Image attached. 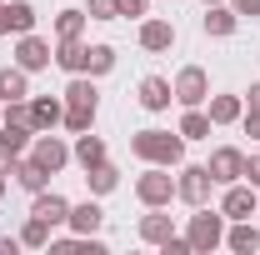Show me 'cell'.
I'll list each match as a JSON object with an SVG mask.
<instances>
[{
    "instance_id": "6da1fadb",
    "label": "cell",
    "mask_w": 260,
    "mask_h": 255,
    "mask_svg": "<svg viewBox=\"0 0 260 255\" xmlns=\"http://www.w3.org/2000/svg\"><path fill=\"white\" fill-rule=\"evenodd\" d=\"M130 150L140 160H150V165H165V170H170V165L185 160V135H180V130H175V135H170V130H140V135H130Z\"/></svg>"
},
{
    "instance_id": "7a4b0ae2",
    "label": "cell",
    "mask_w": 260,
    "mask_h": 255,
    "mask_svg": "<svg viewBox=\"0 0 260 255\" xmlns=\"http://www.w3.org/2000/svg\"><path fill=\"white\" fill-rule=\"evenodd\" d=\"M95 110H100V90L90 85V80L75 75V80L65 85V130H75V135L90 130L95 125Z\"/></svg>"
},
{
    "instance_id": "3957f363",
    "label": "cell",
    "mask_w": 260,
    "mask_h": 255,
    "mask_svg": "<svg viewBox=\"0 0 260 255\" xmlns=\"http://www.w3.org/2000/svg\"><path fill=\"white\" fill-rule=\"evenodd\" d=\"M185 240H190V255H210L215 245H225V215L200 205V215H190V230H185Z\"/></svg>"
},
{
    "instance_id": "277c9868",
    "label": "cell",
    "mask_w": 260,
    "mask_h": 255,
    "mask_svg": "<svg viewBox=\"0 0 260 255\" xmlns=\"http://www.w3.org/2000/svg\"><path fill=\"white\" fill-rule=\"evenodd\" d=\"M210 185H215V175H210V165H185L180 170V180H175V195L185 200V205H205L210 200Z\"/></svg>"
},
{
    "instance_id": "5b68a950",
    "label": "cell",
    "mask_w": 260,
    "mask_h": 255,
    "mask_svg": "<svg viewBox=\"0 0 260 255\" xmlns=\"http://www.w3.org/2000/svg\"><path fill=\"white\" fill-rule=\"evenodd\" d=\"M170 90H175L180 105H200V100H210V75H205L200 65H185V70L175 75V85H170Z\"/></svg>"
},
{
    "instance_id": "8992f818",
    "label": "cell",
    "mask_w": 260,
    "mask_h": 255,
    "mask_svg": "<svg viewBox=\"0 0 260 255\" xmlns=\"http://www.w3.org/2000/svg\"><path fill=\"white\" fill-rule=\"evenodd\" d=\"M210 175H215V185H235V180L245 175V155H240L235 145H220V150L210 155Z\"/></svg>"
},
{
    "instance_id": "52a82bcc",
    "label": "cell",
    "mask_w": 260,
    "mask_h": 255,
    "mask_svg": "<svg viewBox=\"0 0 260 255\" xmlns=\"http://www.w3.org/2000/svg\"><path fill=\"white\" fill-rule=\"evenodd\" d=\"M135 195H140L145 205H170V200H175V180H170L165 170H150V175L135 180Z\"/></svg>"
},
{
    "instance_id": "ba28073f",
    "label": "cell",
    "mask_w": 260,
    "mask_h": 255,
    "mask_svg": "<svg viewBox=\"0 0 260 255\" xmlns=\"http://www.w3.org/2000/svg\"><path fill=\"white\" fill-rule=\"evenodd\" d=\"M255 185H230L225 190V200H220V215H225V220H250V215H255Z\"/></svg>"
},
{
    "instance_id": "9c48e42d",
    "label": "cell",
    "mask_w": 260,
    "mask_h": 255,
    "mask_svg": "<svg viewBox=\"0 0 260 255\" xmlns=\"http://www.w3.org/2000/svg\"><path fill=\"white\" fill-rule=\"evenodd\" d=\"M30 215H35V220H45V225H65V220H70V200L55 195V190H35Z\"/></svg>"
},
{
    "instance_id": "30bf717a",
    "label": "cell",
    "mask_w": 260,
    "mask_h": 255,
    "mask_svg": "<svg viewBox=\"0 0 260 255\" xmlns=\"http://www.w3.org/2000/svg\"><path fill=\"white\" fill-rule=\"evenodd\" d=\"M15 65H20L25 75H30V70H45V65H50V45L35 40V35L25 30V35H20V45H15Z\"/></svg>"
},
{
    "instance_id": "8fae6325",
    "label": "cell",
    "mask_w": 260,
    "mask_h": 255,
    "mask_svg": "<svg viewBox=\"0 0 260 255\" xmlns=\"http://www.w3.org/2000/svg\"><path fill=\"white\" fill-rule=\"evenodd\" d=\"M35 25V10L25 5V0H0V35H25Z\"/></svg>"
},
{
    "instance_id": "7c38bea8",
    "label": "cell",
    "mask_w": 260,
    "mask_h": 255,
    "mask_svg": "<svg viewBox=\"0 0 260 255\" xmlns=\"http://www.w3.org/2000/svg\"><path fill=\"white\" fill-rule=\"evenodd\" d=\"M30 160H35V165H45V170L55 175V170H60L65 160H70V150H65V145L55 140V135H40V140L30 145Z\"/></svg>"
},
{
    "instance_id": "4fadbf2b",
    "label": "cell",
    "mask_w": 260,
    "mask_h": 255,
    "mask_svg": "<svg viewBox=\"0 0 260 255\" xmlns=\"http://www.w3.org/2000/svg\"><path fill=\"white\" fill-rule=\"evenodd\" d=\"M170 235H175L170 215H160V205H150V215H140V240L145 245H165Z\"/></svg>"
},
{
    "instance_id": "5bb4252c",
    "label": "cell",
    "mask_w": 260,
    "mask_h": 255,
    "mask_svg": "<svg viewBox=\"0 0 260 255\" xmlns=\"http://www.w3.org/2000/svg\"><path fill=\"white\" fill-rule=\"evenodd\" d=\"M30 120H35V130H55L65 120V105L55 95H35L30 100Z\"/></svg>"
},
{
    "instance_id": "9a60e30c",
    "label": "cell",
    "mask_w": 260,
    "mask_h": 255,
    "mask_svg": "<svg viewBox=\"0 0 260 255\" xmlns=\"http://www.w3.org/2000/svg\"><path fill=\"white\" fill-rule=\"evenodd\" d=\"M100 220H105V210H100L95 200H85V205H70V230H75V235H95L100 230Z\"/></svg>"
},
{
    "instance_id": "2e32d148",
    "label": "cell",
    "mask_w": 260,
    "mask_h": 255,
    "mask_svg": "<svg viewBox=\"0 0 260 255\" xmlns=\"http://www.w3.org/2000/svg\"><path fill=\"white\" fill-rule=\"evenodd\" d=\"M170 100H175L170 80H160V75H145V80H140V105H145V110H165Z\"/></svg>"
},
{
    "instance_id": "e0dca14e",
    "label": "cell",
    "mask_w": 260,
    "mask_h": 255,
    "mask_svg": "<svg viewBox=\"0 0 260 255\" xmlns=\"http://www.w3.org/2000/svg\"><path fill=\"white\" fill-rule=\"evenodd\" d=\"M225 245H230L235 255H255V250H260V230H255L250 220H235V225L225 230Z\"/></svg>"
},
{
    "instance_id": "ac0fdd59",
    "label": "cell",
    "mask_w": 260,
    "mask_h": 255,
    "mask_svg": "<svg viewBox=\"0 0 260 255\" xmlns=\"http://www.w3.org/2000/svg\"><path fill=\"white\" fill-rule=\"evenodd\" d=\"M140 45H145V50H170V45H175V25H170V20H145V25H140Z\"/></svg>"
},
{
    "instance_id": "d6986e66",
    "label": "cell",
    "mask_w": 260,
    "mask_h": 255,
    "mask_svg": "<svg viewBox=\"0 0 260 255\" xmlns=\"http://www.w3.org/2000/svg\"><path fill=\"white\" fill-rule=\"evenodd\" d=\"M10 175H15V180H20L30 195L45 190V180H50V170H45V165H35V160H15V170H10Z\"/></svg>"
},
{
    "instance_id": "ffe728a7",
    "label": "cell",
    "mask_w": 260,
    "mask_h": 255,
    "mask_svg": "<svg viewBox=\"0 0 260 255\" xmlns=\"http://www.w3.org/2000/svg\"><path fill=\"white\" fill-rule=\"evenodd\" d=\"M85 180H90V190H95V195H110L115 185H120V170H115L110 160H100V165H90V170H85Z\"/></svg>"
},
{
    "instance_id": "44dd1931",
    "label": "cell",
    "mask_w": 260,
    "mask_h": 255,
    "mask_svg": "<svg viewBox=\"0 0 260 255\" xmlns=\"http://www.w3.org/2000/svg\"><path fill=\"white\" fill-rule=\"evenodd\" d=\"M240 115H245L240 95H215L210 100V125H230V120H240Z\"/></svg>"
},
{
    "instance_id": "7402d4cb",
    "label": "cell",
    "mask_w": 260,
    "mask_h": 255,
    "mask_svg": "<svg viewBox=\"0 0 260 255\" xmlns=\"http://www.w3.org/2000/svg\"><path fill=\"white\" fill-rule=\"evenodd\" d=\"M75 160L90 170V165H100L105 160V140L100 135H90V130H80V140H75Z\"/></svg>"
},
{
    "instance_id": "603a6c76",
    "label": "cell",
    "mask_w": 260,
    "mask_h": 255,
    "mask_svg": "<svg viewBox=\"0 0 260 255\" xmlns=\"http://www.w3.org/2000/svg\"><path fill=\"white\" fill-rule=\"evenodd\" d=\"M30 95V85H25V70L15 65V70H0V100L10 105V100H25Z\"/></svg>"
},
{
    "instance_id": "cb8c5ba5",
    "label": "cell",
    "mask_w": 260,
    "mask_h": 255,
    "mask_svg": "<svg viewBox=\"0 0 260 255\" xmlns=\"http://www.w3.org/2000/svg\"><path fill=\"white\" fill-rule=\"evenodd\" d=\"M235 20H240V15H235L230 5H210V10H205V30H210V35H230Z\"/></svg>"
},
{
    "instance_id": "d4e9b609",
    "label": "cell",
    "mask_w": 260,
    "mask_h": 255,
    "mask_svg": "<svg viewBox=\"0 0 260 255\" xmlns=\"http://www.w3.org/2000/svg\"><path fill=\"white\" fill-rule=\"evenodd\" d=\"M55 60H60V70H70V75H80V70H85V45H80V40H60Z\"/></svg>"
},
{
    "instance_id": "484cf974",
    "label": "cell",
    "mask_w": 260,
    "mask_h": 255,
    "mask_svg": "<svg viewBox=\"0 0 260 255\" xmlns=\"http://www.w3.org/2000/svg\"><path fill=\"white\" fill-rule=\"evenodd\" d=\"M180 135H185V140H205V135H210V115H205V110H195V105H185Z\"/></svg>"
},
{
    "instance_id": "4316f807",
    "label": "cell",
    "mask_w": 260,
    "mask_h": 255,
    "mask_svg": "<svg viewBox=\"0 0 260 255\" xmlns=\"http://www.w3.org/2000/svg\"><path fill=\"white\" fill-rule=\"evenodd\" d=\"M80 30H85V10H60L55 35H60V40H80Z\"/></svg>"
},
{
    "instance_id": "83f0119b",
    "label": "cell",
    "mask_w": 260,
    "mask_h": 255,
    "mask_svg": "<svg viewBox=\"0 0 260 255\" xmlns=\"http://www.w3.org/2000/svg\"><path fill=\"white\" fill-rule=\"evenodd\" d=\"M0 140H5V145H10L15 155H20V150L30 145V125H15V120H0Z\"/></svg>"
},
{
    "instance_id": "f1b7e54d",
    "label": "cell",
    "mask_w": 260,
    "mask_h": 255,
    "mask_svg": "<svg viewBox=\"0 0 260 255\" xmlns=\"http://www.w3.org/2000/svg\"><path fill=\"white\" fill-rule=\"evenodd\" d=\"M110 65H115V50H110V45H90V50H85V70H90V75H105Z\"/></svg>"
},
{
    "instance_id": "f546056e",
    "label": "cell",
    "mask_w": 260,
    "mask_h": 255,
    "mask_svg": "<svg viewBox=\"0 0 260 255\" xmlns=\"http://www.w3.org/2000/svg\"><path fill=\"white\" fill-rule=\"evenodd\" d=\"M20 245H35V250H40V245H50V225L45 220H25V230H20Z\"/></svg>"
},
{
    "instance_id": "4dcf8cb0",
    "label": "cell",
    "mask_w": 260,
    "mask_h": 255,
    "mask_svg": "<svg viewBox=\"0 0 260 255\" xmlns=\"http://www.w3.org/2000/svg\"><path fill=\"white\" fill-rule=\"evenodd\" d=\"M115 15H120L115 0H90V20H115Z\"/></svg>"
},
{
    "instance_id": "1f68e13d",
    "label": "cell",
    "mask_w": 260,
    "mask_h": 255,
    "mask_svg": "<svg viewBox=\"0 0 260 255\" xmlns=\"http://www.w3.org/2000/svg\"><path fill=\"white\" fill-rule=\"evenodd\" d=\"M235 15H260V0H230Z\"/></svg>"
},
{
    "instance_id": "d6a6232c",
    "label": "cell",
    "mask_w": 260,
    "mask_h": 255,
    "mask_svg": "<svg viewBox=\"0 0 260 255\" xmlns=\"http://www.w3.org/2000/svg\"><path fill=\"white\" fill-rule=\"evenodd\" d=\"M15 160H20V155H15V150H10V145H5V140H0V170H5V175H10V170H15Z\"/></svg>"
},
{
    "instance_id": "836d02e7",
    "label": "cell",
    "mask_w": 260,
    "mask_h": 255,
    "mask_svg": "<svg viewBox=\"0 0 260 255\" xmlns=\"http://www.w3.org/2000/svg\"><path fill=\"white\" fill-rule=\"evenodd\" d=\"M120 5V15H145V0H115Z\"/></svg>"
},
{
    "instance_id": "e575fe53",
    "label": "cell",
    "mask_w": 260,
    "mask_h": 255,
    "mask_svg": "<svg viewBox=\"0 0 260 255\" xmlns=\"http://www.w3.org/2000/svg\"><path fill=\"white\" fill-rule=\"evenodd\" d=\"M245 130H250V135L260 140V110H250V115H245Z\"/></svg>"
},
{
    "instance_id": "d590c367",
    "label": "cell",
    "mask_w": 260,
    "mask_h": 255,
    "mask_svg": "<svg viewBox=\"0 0 260 255\" xmlns=\"http://www.w3.org/2000/svg\"><path fill=\"white\" fill-rule=\"evenodd\" d=\"M20 250V240H5V235H0V255H15Z\"/></svg>"
},
{
    "instance_id": "8d00e7d4",
    "label": "cell",
    "mask_w": 260,
    "mask_h": 255,
    "mask_svg": "<svg viewBox=\"0 0 260 255\" xmlns=\"http://www.w3.org/2000/svg\"><path fill=\"white\" fill-rule=\"evenodd\" d=\"M250 110H260V80L250 85Z\"/></svg>"
},
{
    "instance_id": "74e56055",
    "label": "cell",
    "mask_w": 260,
    "mask_h": 255,
    "mask_svg": "<svg viewBox=\"0 0 260 255\" xmlns=\"http://www.w3.org/2000/svg\"><path fill=\"white\" fill-rule=\"evenodd\" d=\"M0 200H5V170H0Z\"/></svg>"
},
{
    "instance_id": "f35d334b",
    "label": "cell",
    "mask_w": 260,
    "mask_h": 255,
    "mask_svg": "<svg viewBox=\"0 0 260 255\" xmlns=\"http://www.w3.org/2000/svg\"><path fill=\"white\" fill-rule=\"evenodd\" d=\"M0 120H5V100H0Z\"/></svg>"
},
{
    "instance_id": "ab89813d",
    "label": "cell",
    "mask_w": 260,
    "mask_h": 255,
    "mask_svg": "<svg viewBox=\"0 0 260 255\" xmlns=\"http://www.w3.org/2000/svg\"><path fill=\"white\" fill-rule=\"evenodd\" d=\"M205 5H220V0H205Z\"/></svg>"
}]
</instances>
